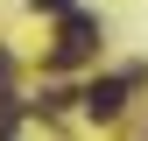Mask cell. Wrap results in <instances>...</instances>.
Returning <instances> with one entry per match:
<instances>
[{
  "instance_id": "cell-2",
  "label": "cell",
  "mask_w": 148,
  "mask_h": 141,
  "mask_svg": "<svg viewBox=\"0 0 148 141\" xmlns=\"http://www.w3.org/2000/svg\"><path fill=\"white\" fill-rule=\"evenodd\" d=\"M127 85H134V78H99V85L85 92V113H92V120H113L120 106H127Z\"/></svg>"
},
{
  "instance_id": "cell-3",
  "label": "cell",
  "mask_w": 148,
  "mask_h": 141,
  "mask_svg": "<svg viewBox=\"0 0 148 141\" xmlns=\"http://www.w3.org/2000/svg\"><path fill=\"white\" fill-rule=\"evenodd\" d=\"M35 14H71V0H28Z\"/></svg>"
},
{
  "instance_id": "cell-1",
  "label": "cell",
  "mask_w": 148,
  "mask_h": 141,
  "mask_svg": "<svg viewBox=\"0 0 148 141\" xmlns=\"http://www.w3.org/2000/svg\"><path fill=\"white\" fill-rule=\"evenodd\" d=\"M92 49H99V21H92V14H64V28H57V64H85Z\"/></svg>"
}]
</instances>
